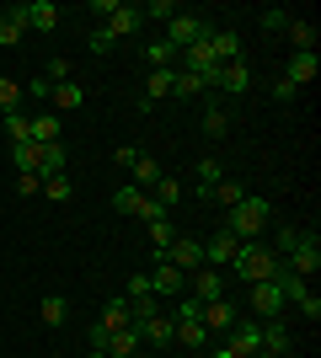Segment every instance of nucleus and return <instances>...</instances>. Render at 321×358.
Returning a JSON list of instances; mask_svg holds the SVG:
<instances>
[{
	"mask_svg": "<svg viewBox=\"0 0 321 358\" xmlns=\"http://www.w3.org/2000/svg\"><path fill=\"white\" fill-rule=\"evenodd\" d=\"M252 310H257V315H268V321H278V315H284V289H278L273 278L252 284Z\"/></svg>",
	"mask_w": 321,
	"mask_h": 358,
	"instance_id": "11",
	"label": "nucleus"
},
{
	"mask_svg": "<svg viewBox=\"0 0 321 358\" xmlns=\"http://www.w3.org/2000/svg\"><path fill=\"white\" fill-rule=\"evenodd\" d=\"M204 32H209V27H204L199 16H187V11H177V16H171V22H166V43L177 48V54H183V48H193V43H199Z\"/></svg>",
	"mask_w": 321,
	"mask_h": 358,
	"instance_id": "6",
	"label": "nucleus"
},
{
	"mask_svg": "<svg viewBox=\"0 0 321 358\" xmlns=\"http://www.w3.org/2000/svg\"><path fill=\"white\" fill-rule=\"evenodd\" d=\"M199 182H204V193H209L214 182H225V166L214 161V155H204V161H199Z\"/></svg>",
	"mask_w": 321,
	"mask_h": 358,
	"instance_id": "38",
	"label": "nucleus"
},
{
	"mask_svg": "<svg viewBox=\"0 0 321 358\" xmlns=\"http://www.w3.org/2000/svg\"><path fill=\"white\" fill-rule=\"evenodd\" d=\"M193 299H199V305L225 299V278H220V268H199V273H193Z\"/></svg>",
	"mask_w": 321,
	"mask_h": 358,
	"instance_id": "15",
	"label": "nucleus"
},
{
	"mask_svg": "<svg viewBox=\"0 0 321 358\" xmlns=\"http://www.w3.org/2000/svg\"><path fill=\"white\" fill-rule=\"evenodd\" d=\"M129 171H134V187H139V193H145V187H155V182L166 177V171H161V166H155L150 155H139V161L129 166Z\"/></svg>",
	"mask_w": 321,
	"mask_h": 358,
	"instance_id": "31",
	"label": "nucleus"
},
{
	"mask_svg": "<svg viewBox=\"0 0 321 358\" xmlns=\"http://www.w3.org/2000/svg\"><path fill=\"white\" fill-rule=\"evenodd\" d=\"M16 96H22V86L0 75V118H6V113H16Z\"/></svg>",
	"mask_w": 321,
	"mask_h": 358,
	"instance_id": "40",
	"label": "nucleus"
},
{
	"mask_svg": "<svg viewBox=\"0 0 321 358\" xmlns=\"http://www.w3.org/2000/svg\"><path fill=\"white\" fill-rule=\"evenodd\" d=\"M236 252H241V241L230 236V230H220V236L204 246V268H220V273H225L230 262H236Z\"/></svg>",
	"mask_w": 321,
	"mask_h": 358,
	"instance_id": "12",
	"label": "nucleus"
},
{
	"mask_svg": "<svg viewBox=\"0 0 321 358\" xmlns=\"http://www.w3.org/2000/svg\"><path fill=\"white\" fill-rule=\"evenodd\" d=\"M199 321L209 331H230L236 327V305H230V299H209V305H199Z\"/></svg>",
	"mask_w": 321,
	"mask_h": 358,
	"instance_id": "13",
	"label": "nucleus"
},
{
	"mask_svg": "<svg viewBox=\"0 0 321 358\" xmlns=\"http://www.w3.org/2000/svg\"><path fill=\"white\" fill-rule=\"evenodd\" d=\"M145 59H150V70H177V48L166 38H155V43H145Z\"/></svg>",
	"mask_w": 321,
	"mask_h": 358,
	"instance_id": "29",
	"label": "nucleus"
},
{
	"mask_svg": "<svg viewBox=\"0 0 321 358\" xmlns=\"http://www.w3.org/2000/svg\"><path fill=\"white\" fill-rule=\"evenodd\" d=\"M316 70H321V64H316V54H294V59H290V70H284V80H290V86L300 91V86H311V80H316Z\"/></svg>",
	"mask_w": 321,
	"mask_h": 358,
	"instance_id": "23",
	"label": "nucleus"
},
{
	"mask_svg": "<svg viewBox=\"0 0 321 358\" xmlns=\"http://www.w3.org/2000/svg\"><path fill=\"white\" fill-rule=\"evenodd\" d=\"M118 6H123V0H92V16H102V22H107V16L118 11Z\"/></svg>",
	"mask_w": 321,
	"mask_h": 358,
	"instance_id": "47",
	"label": "nucleus"
},
{
	"mask_svg": "<svg viewBox=\"0 0 321 358\" xmlns=\"http://www.w3.org/2000/svg\"><path fill=\"white\" fill-rule=\"evenodd\" d=\"M0 123H6V134H11V145H27V139H32V118H27V113H6Z\"/></svg>",
	"mask_w": 321,
	"mask_h": 358,
	"instance_id": "33",
	"label": "nucleus"
},
{
	"mask_svg": "<svg viewBox=\"0 0 321 358\" xmlns=\"http://www.w3.org/2000/svg\"><path fill=\"white\" fill-rule=\"evenodd\" d=\"M257 337H262V327H257V321L236 315V327L225 331V348H230L236 358H257Z\"/></svg>",
	"mask_w": 321,
	"mask_h": 358,
	"instance_id": "8",
	"label": "nucleus"
},
{
	"mask_svg": "<svg viewBox=\"0 0 321 358\" xmlns=\"http://www.w3.org/2000/svg\"><path fill=\"white\" fill-rule=\"evenodd\" d=\"M284 38L294 43V54H316V22H306V16H290Z\"/></svg>",
	"mask_w": 321,
	"mask_h": 358,
	"instance_id": "19",
	"label": "nucleus"
},
{
	"mask_svg": "<svg viewBox=\"0 0 321 358\" xmlns=\"http://www.w3.org/2000/svg\"><path fill=\"white\" fill-rule=\"evenodd\" d=\"M86 43H92V54H107V48H113V38H107V27H92V38H86Z\"/></svg>",
	"mask_w": 321,
	"mask_h": 358,
	"instance_id": "45",
	"label": "nucleus"
},
{
	"mask_svg": "<svg viewBox=\"0 0 321 358\" xmlns=\"http://www.w3.org/2000/svg\"><path fill=\"white\" fill-rule=\"evenodd\" d=\"M70 193H76V187H70V177H48V182H43V198H48V203H70Z\"/></svg>",
	"mask_w": 321,
	"mask_h": 358,
	"instance_id": "37",
	"label": "nucleus"
},
{
	"mask_svg": "<svg viewBox=\"0 0 321 358\" xmlns=\"http://www.w3.org/2000/svg\"><path fill=\"white\" fill-rule=\"evenodd\" d=\"M209 358H236V353H230V348H225V343H220V348H214V353H209Z\"/></svg>",
	"mask_w": 321,
	"mask_h": 358,
	"instance_id": "50",
	"label": "nucleus"
},
{
	"mask_svg": "<svg viewBox=\"0 0 321 358\" xmlns=\"http://www.w3.org/2000/svg\"><path fill=\"white\" fill-rule=\"evenodd\" d=\"M171 96V70H150V80H145V102L139 107H155V102H166Z\"/></svg>",
	"mask_w": 321,
	"mask_h": 358,
	"instance_id": "26",
	"label": "nucleus"
},
{
	"mask_svg": "<svg viewBox=\"0 0 321 358\" xmlns=\"http://www.w3.org/2000/svg\"><path fill=\"white\" fill-rule=\"evenodd\" d=\"M139 16H155V22H171V16H177V6H171V0H150V6H145Z\"/></svg>",
	"mask_w": 321,
	"mask_h": 358,
	"instance_id": "44",
	"label": "nucleus"
},
{
	"mask_svg": "<svg viewBox=\"0 0 321 358\" xmlns=\"http://www.w3.org/2000/svg\"><path fill=\"white\" fill-rule=\"evenodd\" d=\"M161 262H171V268H183V273H199V268H204V241L177 236L166 252H161Z\"/></svg>",
	"mask_w": 321,
	"mask_h": 358,
	"instance_id": "5",
	"label": "nucleus"
},
{
	"mask_svg": "<svg viewBox=\"0 0 321 358\" xmlns=\"http://www.w3.org/2000/svg\"><path fill=\"white\" fill-rule=\"evenodd\" d=\"M177 59H183V64H177V70H193V75H204V80H209V75L220 70V59H214V54H209V32H204V38H199V43H193V48H183Z\"/></svg>",
	"mask_w": 321,
	"mask_h": 358,
	"instance_id": "10",
	"label": "nucleus"
},
{
	"mask_svg": "<svg viewBox=\"0 0 321 358\" xmlns=\"http://www.w3.org/2000/svg\"><path fill=\"white\" fill-rule=\"evenodd\" d=\"M284 268H290L294 278H306V273H316V268H321V241H316V230H311V236L300 230V241H294V252L284 257Z\"/></svg>",
	"mask_w": 321,
	"mask_h": 358,
	"instance_id": "4",
	"label": "nucleus"
},
{
	"mask_svg": "<svg viewBox=\"0 0 321 358\" xmlns=\"http://www.w3.org/2000/svg\"><path fill=\"white\" fill-rule=\"evenodd\" d=\"M204 129H209L214 139L225 134V129H230V118H225V107H209V113H204Z\"/></svg>",
	"mask_w": 321,
	"mask_h": 358,
	"instance_id": "42",
	"label": "nucleus"
},
{
	"mask_svg": "<svg viewBox=\"0 0 321 358\" xmlns=\"http://www.w3.org/2000/svg\"><path fill=\"white\" fill-rule=\"evenodd\" d=\"M48 102H54V113H70V107L86 102V86L80 80H59V86H48Z\"/></svg>",
	"mask_w": 321,
	"mask_h": 358,
	"instance_id": "22",
	"label": "nucleus"
},
{
	"mask_svg": "<svg viewBox=\"0 0 321 358\" xmlns=\"http://www.w3.org/2000/svg\"><path fill=\"white\" fill-rule=\"evenodd\" d=\"M199 91H209V80L193 70H171V96H199Z\"/></svg>",
	"mask_w": 321,
	"mask_h": 358,
	"instance_id": "28",
	"label": "nucleus"
},
{
	"mask_svg": "<svg viewBox=\"0 0 321 358\" xmlns=\"http://www.w3.org/2000/svg\"><path fill=\"white\" fill-rule=\"evenodd\" d=\"M236 278H246V284H262V278H278V268H284V257L268 246V241H241V252H236Z\"/></svg>",
	"mask_w": 321,
	"mask_h": 358,
	"instance_id": "1",
	"label": "nucleus"
},
{
	"mask_svg": "<svg viewBox=\"0 0 321 358\" xmlns=\"http://www.w3.org/2000/svg\"><path fill=\"white\" fill-rule=\"evenodd\" d=\"M150 289H155V299H161V294H183V268H171V262H161V257H155Z\"/></svg>",
	"mask_w": 321,
	"mask_h": 358,
	"instance_id": "20",
	"label": "nucleus"
},
{
	"mask_svg": "<svg viewBox=\"0 0 321 358\" xmlns=\"http://www.w3.org/2000/svg\"><path fill=\"white\" fill-rule=\"evenodd\" d=\"M102 353H107V358H139V327L113 331V337L102 343Z\"/></svg>",
	"mask_w": 321,
	"mask_h": 358,
	"instance_id": "17",
	"label": "nucleus"
},
{
	"mask_svg": "<svg viewBox=\"0 0 321 358\" xmlns=\"http://www.w3.org/2000/svg\"><path fill=\"white\" fill-rule=\"evenodd\" d=\"M139 22H145V16H139V6H118V11L107 16L102 27H107V38H113V43H118V38H129V32H134Z\"/></svg>",
	"mask_w": 321,
	"mask_h": 358,
	"instance_id": "18",
	"label": "nucleus"
},
{
	"mask_svg": "<svg viewBox=\"0 0 321 358\" xmlns=\"http://www.w3.org/2000/svg\"><path fill=\"white\" fill-rule=\"evenodd\" d=\"M92 358H107V353H97V348H92Z\"/></svg>",
	"mask_w": 321,
	"mask_h": 358,
	"instance_id": "51",
	"label": "nucleus"
},
{
	"mask_svg": "<svg viewBox=\"0 0 321 358\" xmlns=\"http://www.w3.org/2000/svg\"><path fill=\"white\" fill-rule=\"evenodd\" d=\"M209 86L230 91V96H241V91H252V64H246V59H230V64H220V70L209 75Z\"/></svg>",
	"mask_w": 321,
	"mask_h": 358,
	"instance_id": "7",
	"label": "nucleus"
},
{
	"mask_svg": "<svg viewBox=\"0 0 321 358\" xmlns=\"http://www.w3.org/2000/svg\"><path fill=\"white\" fill-rule=\"evenodd\" d=\"M171 337H183V348H204L209 343V327H204L199 315H177V331Z\"/></svg>",
	"mask_w": 321,
	"mask_h": 358,
	"instance_id": "25",
	"label": "nucleus"
},
{
	"mask_svg": "<svg viewBox=\"0 0 321 358\" xmlns=\"http://www.w3.org/2000/svg\"><path fill=\"white\" fill-rule=\"evenodd\" d=\"M22 91H27V96H48V80H43V75H32V80H27Z\"/></svg>",
	"mask_w": 321,
	"mask_h": 358,
	"instance_id": "48",
	"label": "nucleus"
},
{
	"mask_svg": "<svg viewBox=\"0 0 321 358\" xmlns=\"http://www.w3.org/2000/svg\"><path fill=\"white\" fill-rule=\"evenodd\" d=\"M11 161H16V171H32V177H38V145H11Z\"/></svg>",
	"mask_w": 321,
	"mask_h": 358,
	"instance_id": "35",
	"label": "nucleus"
},
{
	"mask_svg": "<svg viewBox=\"0 0 321 358\" xmlns=\"http://www.w3.org/2000/svg\"><path fill=\"white\" fill-rule=\"evenodd\" d=\"M97 327H107V331L139 327V321H134V305H129V299H107V305H102V315H97Z\"/></svg>",
	"mask_w": 321,
	"mask_h": 358,
	"instance_id": "14",
	"label": "nucleus"
},
{
	"mask_svg": "<svg viewBox=\"0 0 321 358\" xmlns=\"http://www.w3.org/2000/svg\"><path fill=\"white\" fill-rule=\"evenodd\" d=\"M113 209L118 214H129V220H145V224H155V220H166V214L150 203V193H139V187H118L113 193Z\"/></svg>",
	"mask_w": 321,
	"mask_h": 358,
	"instance_id": "3",
	"label": "nucleus"
},
{
	"mask_svg": "<svg viewBox=\"0 0 321 358\" xmlns=\"http://www.w3.org/2000/svg\"><path fill=\"white\" fill-rule=\"evenodd\" d=\"M171 241H177V224H171V220H155V224H150V246H155V257L166 252Z\"/></svg>",
	"mask_w": 321,
	"mask_h": 358,
	"instance_id": "36",
	"label": "nucleus"
},
{
	"mask_svg": "<svg viewBox=\"0 0 321 358\" xmlns=\"http://www.w3.org/2000/svg\"><path fill=\"white\" fill-rule=\"evenodd\" d=\"M134 161H139V150H134V145H118V166H123V171H129Z\"/></svg>",
	"mask_w": 321,
	"mask_h": 358,
	"instance_id": "49",
	"label": "nucleus"
},
{
	"mask_svg": "<svg viewBox=\"0 0 321 358\" xmlns=\"http://www.w3.org/2000/svg\"><path fill=\"white\" fill-rule=\"evenodd\" d=\"M38 315H43L48 327H64V315H70V299H64V294H43V305H38Z\"/></svg>",
	"mask_w": 321,
	"mask_h": 358,
	"instance_id": "32",
	"label": "nucleus"
},
{
	"mask_svg": "<svg viewBox=\"0 0 321 358\" xmlns=\"http://www.w3.org/2000/svg\"><path fill=\"white\" fill-rule=\"evenodd\" d=\"M230 220H225V230L236 241H257L262 230H268V198H257V193H246L236 209H225Z\"/></svg>",
	"mask_w": 321,
	"mask_h": 358,
	"instance_id": "2",
	"label": "nucleus"
},
{
	"mask_svg": "<svg viewBox=\"0 0 321 358\" xmlns=\"http://www.w3.org/2000/svg\"><path fill=\"white\" fill-rule=\"evenodd\" d=\"M150 203L161 214H171L177 203H183V182H177V177H161V182H155V193H150Z\"/></svg>",
	"mask_w": 321,
	"mask_h": 358,
	"instance_id": "24",
	"label": "nucleus"
},
{
	"mask_svg": "<svg viewBox=\"0 0 321 358\" xmlns=\"http://www.w3.org/2000/svg\"><path fill=\"white\" fill-rule=\"evenodd\" d=\"M43 80H48V86H59V80H70V64H64V59H54V64H48V75H43Z\"/></svg>",
	"mask_w": 321,
	"mask_h": 358,
	"instance_id": "46",
	"label": "nucleus"
},
{
	"mask_svg": "<svg viewBox=\"0 0 321 358\" xmlns=\"http://www.w3.org/2000/svg\"><path fill=\"white\" fill-rule=\"evenodd\" d=\"M257 22H262V32H284V27H290V11H284V6H268Z\"/></svg>",
	"mask_w": 321,
	"mask_h": 358,
	"instance_id": "39",
	"label": "nucleus"
},
{
	"mask_svg": "<svg viewBox=\"0 0 321 358\" xmlns=\"http://www.w3.org/2000/svg\"><path fill=\"white\" fill-rule=\"evenodd\" d=\"M171 331H177V321H171V315H145V321H139V337H145V343L150 348H161V343H171Z\"/></svg>",
	"mask_w": 321,
	"mask_h": 358,
	"instance_id": "21",
	"label": "nucleus"
},
{
	"mask_svg": "<svg viewBox=\"0 0 321 358\" xmlns=\"http://www.w3.org/2000/svg\"><path fill=\"white\" fill-rule=\"evenodd\" d=\"M16 193H22V198L43 193V177H32V171H16Z\"/></svg>",
	"mask_w": 321,
	"mask_h": 358,
	"instance_id": "43",
	"label": "nucleus"
},
{
	"mask_svg": "<svg viewBox=\"0 0 321 358\" xmlns=\"http://www.w3.org/2000/svg\"><path fill=\"white\" fill-rule=\"evenodd\" d=\"M294 241H300V230H294V224H284V230H273V252H278V257H290V252H294Z\"/></svg>",
	"mask_w": 321,
	"mask_h": 358,
	"instance_id": "41",
	"label": "nucleus"
},
{
	"mask_svg": "<svg viewBox=\"0 0 321 358\" xmlns=\"http://www.w3.org/2000/svg\"><path fill=\"white\" fill-rule=\"evenodd\" d=\"M16 16H22V27H27V32H54V27H59V6H54V0L16 6Z\"/></svg>",
	"mask_w": 321,
	"mask_h": 358,
	"instance_id": "9",
	"label": "nucleus"
},
{
	"mask_svg": "<svg viewBox=\"0 0 321 358\" xmlns=\"http://www.w3.org/2000/svg\"><path fill=\"white\" fill-rule=\"evenodd\" d=\"M209 198H214V203H220V209H236V203H241V198H246V187H241V182H214V187H209Z\"/></svg>",
	"mask_w": 321,
	"mask_h": 358,
	"instance_id": "30",
	"label": "nucleus"
},
{
	"mask_svg": "<svg viewBox=\"0 0 321 358\" xmlns=\"http://www.w3.org/2000/svg\"><path fill=\"white\" fill-rule=\"evenodd\" d=\"M22 32H27V27H22V16H0V48H16V43H22Z\"/></svg>",
	"mask_w": 321,
	"mask_h": 358,
	"instance_id": "34",
	"label": "nucleus"
},
{
	"mask_svg": "<svg viewBox=\"0 0 321 358\" xmlns=\"http://www.w3.org/2000/svg\"><path fill=\"white\" fill-rule=\"evenodd\" d=\"M209 54L220 64H230V59H241V38H236V32L230 27H209Z\"/></svg>",
	"mask_w": 321,
	"mask_h": 358,
	"instance_id": "16",
	"label": "nucleus"
},
{
	"mask_svg": "<svg viewBox=\"0 0 321 358\" xmlns=\"http://www.w3.org/2000/svg\"><path fill=\"white\" fill-rule=\"evenodd\" d=\"M32 145H59V113H38L32 118Z\"/></svg>",
	"mask_w": 321,
	"mask_h": 358,
	"instance_id": "27",
	"label": "nucleus"
}]
</instances>
